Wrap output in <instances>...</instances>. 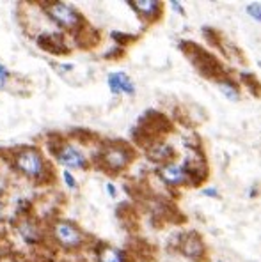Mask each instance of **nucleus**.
<instances>
[{"label":"nucleus","instance_id":"20","mask_svg":"<svg viewBox=\"0 0 261 262\" xmlns=\"http://www.w3.org/2000/svg\"><path fill=\"white\" fill-rule=\"evenodd\" d=\"M219 262H222V260H219Z\"/></svg>","mask_w":261,"mask_h":262},{"label":"nucleus","instance_id":"16","mask_svg":"<svg viewBox=\"0 0 261 262\" xmlns=\"http://www.w3.org/2000/svg\"><path fill=\"white\" fill-rule=\"evenodd\" d=\"M9 75H11L9 69L0 62V90L6 89V83H8V80H9Z\"/></svg>","mask_w":261,"mask_h":262},{"label":"nucleus","instance_id":"14","mask_svg":"<svg viewBox=\"0 0 261 262\" xmlns=\"http://www.w3.org/2000/svg\"><path fill=\"white\" fill-rule=\"evenodd\" d=\"M247 15L254 20V22H261V6L257 2H252V4L247 6Z\"/></svg>","mask_w":261,"mask_h":262},{"label":"nucleus","instance_id":"5","mask_svg":"<svg viewBox=\"0 0 261 262\" xmlns=\"http://www.w3.org/2000/svg\"><path fill=\"white\" fill-rule=\"evenodd\" d=\"M55 156H57L61 165L69 167V169L85 170L87 167H89V162H87L85 154L73 144H62L61 147H59V151L55 152Z\"/></svg>","mask_w":261,"mask_h":262},{"label":"nucleus","instance_id":"7","mask_svg":"<svg viewBox=\"0 0 261 262\" xmlns=\"http://www.w3.org/2000/svg\"><path fill=\"white\" fill-rule=\"evenodd\" d=\"M107 85H109L110 92L112 94H126V96H134L135 94V83L130 76L124 71L110 73L107 76Z\"/></svg>","mask_w":261,"mask_h":262},{"label":"nucleus","instance_id":"17","mask_svg":"<svg viewBox=\"0 0 261 262\" xmlns=\"http://www.w3.org/2000/svg\"><path fill=\"white\" fill-rule=\"evenodd\" d=\"M203 195L204 197H210V198H217L219 197V190L217 188H213V186H206V188H203Z\"/></svg>","mask_w":261,"mask_h":262},{"label":"nucleus","instance_id":"12","mask_svg":"<svg viewBox=\"0 0 261 262\" xmlns=\"http://www.w3.org/2000/svg\"><path fill=\"white\" fill-rule=\"evenodd\" d=\"M98 262H126V253L116 246H102L98 250Z\"/></svg>","mask_w":261,"mask_h":262},{"label":"nucleus","instance_id":"11","mask_svg":"<svg viewBox=\"0 0 261 262\" xmlns=\"http://www.w3.org/2000/svg\"><path fill=\"white\" fill-rule=\"evenodd\" d=\"M18 232L27 243H37L41 239V232H39V227L36 225V222L32 220L25 218L18 223Z\"/></svg>","mask_w":261,"mask_h":262},{"label":"nucleus","instance_id":"8","mask_svg":"<svg viewBox=\"0 0 261 262\" xmlns=\"http://www.w3.org/2000/svg\"><path fill=\"white\" fill-rule=\"evenodd\" d=\"M180 250H182V253L185 255V257L197 260V258H201L204 255V244H203V241H201L197 236H194V234H189V236H187L185 239L182 241V246H180Z\"/></svg>","mask_w":261,"mask_h":262},{"label":"nucleus","instance_id":"15","mask_svg":"<svg viewBox=\"0 0 261 262\" xmlns=\"http://www.w3.org/2000/svg\"><path fill=\"white\" fill-rule=\"evenodd\" d=\"M62 181H64L68 190H76V179L69 170H62Z\"/></svg>","mask_w":261,"mask_h":262},{"label":"nucleus","instance_id":"2","mask_svg":"<svg viewBox=\"0 0 261 262\" xmlns=\"http://www.w3.org/2000/svg\"><path fill=\"white\" fill-rule=\"evenodd\" d=\"M43 8L47 9V15L66 30H76L82 23L78 11L66 2H50V4H45Z\"/></svg>","mask_w":261,"mask_h":262},{"label":"nucleus","instance_id":"18","mask_svg":"<svg viewBox=\"0 0 261 262\" xmlns=\"http://www.w3.org/2000/svg\"><path fill=\"white\" fill-rule=\"evenodd\" d=\"M170 8H172L174 11H178L180 15H185V9H183L182 2H170Z\"/></svg>","mask_w":261,"mask_h":262},{"label":"nucleus","instance_id":"4","mask_svg":"<svg viewBox=\"0 0 261 262\" xmlns=\"http://www.w3.org/2000/svg\"><path fill=\"white\" fill-rule=\"evenodd\" d=\"M102 158H103V165L110 172H121V170H124L132 163L134 152L126 145H109L103 151Z\"/></svg>","mask_w":261,"mask_h":262},{"label":"nucleus","instance_id":"3","mask_svg":"<svg viewBox=\"0 0 261 262\" xmlns=\"http://www.w3.org/2000/svg\"><path fill=\"white\" fill-rule=\"evenodd\" d=\"M54 239L59 246L66 248V250H76L85 243V237H83L82 230L71 222H66V220H59L54 225Z\"/></svg>","mask_w":261,"mask_h":262},{"label":"nucleus","instance_id":"19","mask_svg":"<svg viewBox=\"0 0 261 262\" xmlns=\"http://www.w3.org/2000/svg\"><path fill=\"white\" fill-rule=\"evenodd\" d=\"M105 190H107V193H109V197H116V188H114V184L107 183L105 184Z\"/></svg>","mask_w":261,"mask_h":262},{"label":"nucleus","instance_id":"6","mask_svg":"<svg viewBox=\"0 0 261 262\" xmlns=\"http://www.w3.org/2000/svg\"><path fill=\"white\" fill-rule=\"evenodd\" d=\"M158 176L169 186H182L189 181V169L185 163H163L158 170Z\"/></svg>","mask_w":261,"mask_h":262},{"label":"nucleus","instance_id":"1","mask_svg":"<svg viewBox=\"0 0 261 262\" xmlns=\"http://www.w3.org/2000/svg\"><path fill=\"white\" fill-rule=\"evenodd\" d=\"M15 169L29 179L41 181L47 174V163L37 149L27 147L15 154Z\"/></svg>","mask_w":261,"mask_h":262},{"label":"nucleus","instance_id":"9","mask_svg":"<svg viewBox=\"0 0 261 262\" xmlns=\"http://www.w3.org/2000/svg\"><path fill=\"white\" fill-rule=\"evenodd\" d=\"M128 6H130L132 9H135L142 18H148L149 22L158 18L160 9H162V4L155 2V0H148V2H130Z\"/></svg>","mask_w":261,"mask_h":262},{"label":"nucleus","instance_id":"10","mask_svg":"<svg viewBox=\"0 0 261 262\" xmlns=\"http://www.w3.org/2000/svg\"><path fill=\"white\" fill-rule=\"evenodd\" d=\"M172 156H174V149L169 144H165V142H158V144L151 145L148 149V158L153 160V162L167 163L169 160H172Z\"/></svg>","mask_w":261,"mask_h":262},{"label":"nucleus","instance_id":"13","mask_svg":"<svg viewBox=\"0 0 261 262\" xmlns=\"http://www.w3.org/2000/svg\"><path fill=\"white\" fill-rule=\"evenodd\" d=\"M217 87L229 101H240V90L231 80H217Z\"/></svg>","mask_w":261,"mask_h":262}]
</instances>
